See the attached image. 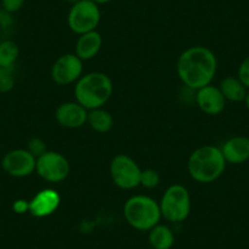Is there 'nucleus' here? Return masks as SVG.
I'll use <instances>...</instances> for the list:
<instances>
[{"instance_id":"nucleus-14","label":"nucleus","mask_w":249,"mask_h":249,"mask_svg":"<svg viewBox=\"0 0 249 249\" xmlns=\"http://www.w3.org/2000/svg\"><path fill=\"white\" fill-rule=\"evenodd\" d=\"M221 152L229 164H243L249 160V138L246 136L231 137L222 144Z\"/></svg>"},{"instance_id":"nucleus-13","label":"nucleus","mask_w":249,"mask_h":249,"mask_svg":"<svg viewBox=\"0 0 249 249\" xmlns=\"http://www.w3.org/2000/svg\"><path fill=\"white\" fill-rule=\"evenodd\" d=\"M60 200L61 199L56 191L52 188H45L38 192L30 200L28 213H31V215L35 217H47L56 212L60 205Z\"/></svg>"},{"instance_id":"nucleus-20","label":"nucleus","mask_w":249,"mask_h":249,"mask_svg":"<svg viewBox=\"0 0 249 249\" xmlns=\"http://www.w3.org/2000/svg\"><path fill=\"white\" fill-rule=\"evenodd\" d=\"M14 28H15V20L13 15L0 9V43L10 39Z\"/></svg>"},{"instance_id":"nucleus-17","label":"nucleus","mask_w":249,"mask_h":249,"mask_svg":"<svg viewBox=\"0 0 249 249\" xmlns=\"http://www.w3.org/2000/svg\"><path fill=\"white\" fill-rule=\"evenodd\" d=\"M148 232V241L153 249H171L174 247L175 234L166 225L158 224Z\"/></svg>"},{"instance_id":"nucleus-24","label":"nucleus","mask_w":249,"mask_h":249,"mask_svg":"<svg viewBox=\"0 0 249 249\" xmlns=\"http://www.w3.org/2000/svg\"><path fill=\"white\" fill-rule=\"evenodd\" d=\"M237 77L239 78V81L249 90V56L243 59V61L239 64L238 71H237Z\"/></svg>"},{"instance_id":"nucleus-7","label":"nucleus","mask_w":249,"mask_h":249,"mask_svg":"<svg viewBox=\"0 0 249 249\" xmlns=\"http://www.w3.org/2000/svg\"><path fill=\"white\" fill-rule=\"evenodd\" d=\"M141 175L142 169L128 155L119 154L111 160L110 176L115 186L121 190L130 191L141 186Z\"/></svg>"},{"instance_id":"nucleus-10","label":"nucleus","mask_w":249,"mask_h":249,"mask_svg":"<svg viewBox=\"0 0 249 249\" xmlns=\"http://www.w3.org/2000/svg\"><path fill=\"white\" fill-rule=\"evenodd\" d=\"M37 158L27 149H14L6 153L1 160V167L9 176L27 177L36 171Z\"/></svg>"},{"instance_id":"nucleus-22","label":"nucleus","mask_w":249,"mask_h":249,"mask_svg":"<svg viewBox=\"0 0 249 249\" xmlns=\"http://www.w3.org/2000/svg\"><path fill=\"white\" fill-rule=\"evenodd\" d=\"M160 183V175L159 172L153 169L142 170L141 175V186H143L147 190H153L157 188Z\"/></svg>"},{"instance_id":"nucleus-23","label":"nucleus","mask_w":249,"mask_h":249,"mask_svg":"<svg viewBox=\"0 0 249 249\" xmlns=\"http://www.w3.org/2000/svg\"><path fill=\"white\" fill-rule=\"evenodd\" d=\"M26 149H27L31 154L35 155L36 158H39L40 155H43L48 150L44 141L40 140V138H37V137L32 138V140L28 142L27 148H26Z\"/></svg>"},{"instance_id":"nucleus-6","label":"nucleus","mask_w":249,"mask_h":249,"mask_svg":"<svg viewBox=\"0 0 249 249\" xmlns=\"http://www.w3.org/2000/svg\"><path fill=\"white\" fill-rule=\"evenodd\" d=\"M102 18L99 5L90 0H80L71 5L68 16V23L70 30L76 35L97 31L98 25Z\"/></svg>"},{"instance_id":"nucleus-21","label":"nucleus","mask_w":249,"mask_h":249,"mask_svg":"<svg viewBox=\"0 0 249 249\" xmlns=\"http://www.w3.org/2000/svg\"><path fill=\"white\" fill-rule=\"evenodd\" d=\"M15 72L14 69L0 66V93H8L15 87Z\"/></svg>"},{"instance_id":"nucleus-26","label":"nucleus","mask_w":249,"mask_h":249,"mask_svg":"<svg viewBox=\"0 0 249 249\" xmlns=\"http://www.w3.org/2000/svg\"><path fill=\"white\" fill-rule=\"evenodd\" d=\"M13 210L16 214H25L30 210V202L25 199H18L14 202Z\"/></svg>"},{"instance_id":"nucleus-5","label":"nucleus","mask_w":249,"mask_h":249,"mask_svg":"<svg viewBox=\"0 0 249 249\" xmlns=\"http://www.w3.org/2000/svg\"><path fill=\"white\" fill-rule=\"evenodd\" d=\"M161 216L169 222H183L191 213V195L182 184H172L165 191L159 203Z\"/></svg>"},{"instance_id":"nucleus-28","label":"nucleus","mask_w":249,"mask_h":249,"mask_svg":"<svg viewBox=\"0 0 249 249\" xmlns=\"http://www.w3.org/2000/svg\"><path fill=\"white\" fill-rule=\"evenodd\" d=\"M244 103H246V107L249 111V90H248V93H247V97H246V99H244Z\"/></svg>"},{"instance_id":"nucleus-1","label":"nucleus","mask_w":249,"mask_h":249,"mask_svg":"<svg viewBox=\"0 0 249 249\" xmlns=\"http://www.w3.org/2000/svg\"><path fill=\"white\" fill-rule=\"evenodd\" d=\"M217 70V60L207 47H191L184 50L177 60V75L191 89H200L212 85Z\"/></svg>"},{"instance_id":"nucleus-25","label":"nucleus","mask_w":249,"mask_h":249,"mask_svg":"<svg viewBox=\"0 0 249 249\" xmlns=\"http://www.w3.org/2000/svg\"><path fill=\"white\" fill-rule=\"evenodd\" d=\"M23 4H25V0H1V9L13 15L22 9Z\"/></svg>"},{"instance_id":"nucleus-9","label":"nucleus","mask_w":249,"mask_h":249,"mask_svg":"<svg viewBox=\"0 0 249 249\" xmlns=\"http://www.w3.org/2000/svg\"><path fill=\"white\" fill-rule=\"evenodd\" d=\"M83 61L76 54H64L57 57L52 68V78L56 85L68 86L82 77Z\"/></svg>"},{"instance_id":"nucleus-11","label":"nucleus","mask_w":249,"mask_h":249,"mask_svg":"<svg viewBox=\"0 0 249 249\" xmlns=\"http://www.w3.org/2000/svg\"><path fill=\"white\" fill-rule=\"evenodd\" d=\"M55 119L62 127L80 128L87 124L88 110L77 102L64 103L55 111Z\"/></svg>"},{"instance_id":"nucleus-4","label":"nucleus","mask_w":249,"mask_h":249,"mask_svg":"<svg viewBox=\"0 0 249 249\" xmlns=\"http://www.w3.org/2000/svg\"><path fill=\"white\" fill-rule=\"evenodd\" d=\"M124 220L138 231H149L160 224L161 212L157 200L147 196H133L124 207Z\"/></svg>"},{"instance_id":"nucleus-12","label":"nucleus","mask_w":249,"mask_h":249,"mask_svg":"<svg viewBox=\"0 0 249 249\" xmlns=\"http://www.w3.org/2000/svg\"><path fill=\"white\" fill-rule=\"evenodd\" d=\"M196 102H197L198 107L204 114L212 115V116L221 114L226 107V99L222 95L220 88L212 85L205 86L197 90Z\"/></svg>"},{"instance_id":"nucleus-15","label":"nucleus","mask_w":249,"mask_h":249,"mask_svg":"<svg viewBox=\"0 0 249 249\" xmlns=\"http://www.w3.org/2000/svg\"><path fill=\"white\" fill-rule=\"evenodd\" d=\"M103 45V38L98 31L83 33L78 37L76 42V53L75 54L80 57L82 61L92 60L100 52Z\"/></svg>"},{"instance_id":"nucleus-19","label":"nucleus","mask_w":249,"mask_h":249,"mask_svg":"<svg viewBox=\"0 0 249 249\" xmlns=\"http://www.w3.org/2000/svg\"><path fill=\"white\" fill-rule=\"evenodd\" d=\"M18 55H20L18 45L11 38L0 43V66L1 68L14 69Z\"/></svg>"},{"instance_id":"nucleus-27","label":"nucleus","mask_w":249,"mask_h":249,"mask_svg":"<svg viewBox=\"0 0 249 249\" xmlns=\"http://www.w3.org/2000/svg\"><path fill=\"white\" fill-rule=\"evenodd\" d=\"M90 1H93V3L97 4V5H104V4L110 3L112 0H90Z\"/></svg>"},{"instance_id":"nucleus-2","label":"nucleus","mask_w":249,"mask_h":249,"mask_svg":"<svg viewBox=\"0 0 249 249\" xmlns=\"http://www.w3.org/2000/svg\"><path fill=\"white\" fill-rule=\"evenodd\" d=\"M226 160L221 148L215 145H203L191 154L188 159V172L195 181L212 183L222 176L226 169Z\"/></svg>"},{"instance_id":"nucleus-18","label":"nucleus","mask_w":249,"mask_h":249,"mask_svg":"<svg viewBox=\"0 0 249 249\" xmlns=\"http://www.w3.org/2000/svg\"><path fill=\"white\" fill-rule=\"evenodd\" d=\"M87 122L89 124L90 128L98 133L109 132L114 126V119H112L111 114L103 107L89 110Z\"/></svg>"},{"instance_id":"nucleus-16","label":"nucleus","mask_w":249,"mask_h":249,"mask_svg":"<svg viewBox=\"0 0 249 249\" xmlns=\"http://www.w3.org/2000/svg\"><path fill=\"white\" fill-rule=\"evenodd\" d=\"M220 90H221L222 95L225 97L226 102H232V103H241L244 102L247 97V93L248 89L246 88V86L239 81L238 77H225L224 80L220 82L219 86Z\"/></svg>"},{"instance_id":"nucleus-8","label":"nucleus","mask_w":249,"mask_h":249,"mask_svg":"<svg viewBox=\"0 0 249 249\" xmlns=\"http://www.w3.org/2000/svg\"><path fill=\"white\" fill-rule=\"evenodd\" d=\"M36 171L45 181L56 183L69 177L70 162L60 153L47 150L44 154L37 158Z\"/></svg>"},{"instance_id":"nucleus-29","label":"nucleus","mask_w":249,"mask_h":249,"mask_svg":"<svg viewBox=\"0 0 249 249\" xmlns=\"http://www.w3.org/2000/svg\"><path fill=\"white\" fill-rule=\"evenodd\" d=\"M64 1H65V3H69L70 5H73V4H76L77 1H80V0H64Z\"/></svg>"},{"instance_id":"nucleus-3","label":"nucleus","mask_w":249,"mask_h":249,"mask_svg":"<svg viewBox=\"0 0 249 249\" xmlns=\"http://www.w3.org/2000/svg\"><path fill=\"white\" fill-rule=\"evenodd\" d=\"M114 90L111 78L103 72H89L76 82V102L89 110L99 109L110 99Z\"/></svg>"}]
</instances>
